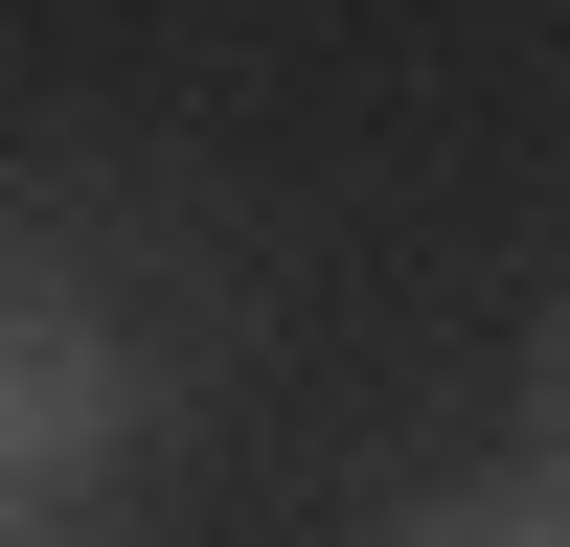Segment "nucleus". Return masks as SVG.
Masks as SVG:
<instances>
[{"instance_id":"obj_2","label":"nucleus","mask_w":570,"mask_h":547,"mask_svg":"<svg viewBox=\"0 0 570 547\" xmlns=\"http://www.w3.org/2000/svg\"><path fill=\"white\" fill-rule=\"evenodd\" d=\"M389 547H570V501H411Z\"/></svg>"},{"instance_id":"obj_3","label":"nucleus","mask_w":570,"mask_h":547,"mask_svg":"<svg viewBox=\"0 0 570 547\" xmlns=\"http://www.w3.org/2000/svg\"><path fill=\"white\" fill-rule=\"evenodd\" d=\"M548 434H570V342H548Z\"/></svg>"},{"instance_id":"obj_1","label":"nucleus","mask_w":570,"mask_h":547,"mask_svg":"<svg viewBox=\"0 0 570 547\" xmlns=\"http://www.w3.org/2000/svg\"><path fill=\"white\" fill-rule=\"evenodd\" d=\"M115 434H137L115 319H91V297H46V274H0V525H23V501H69Z\"/></svg>"},{"instance_id":"obj_4","label":"nucleus","mask_w":570,"mask_h":547,"mask_svg":"<svg viewBox=\"0 0 570 547\" xmlns=\"http://www.w3.org/2000/svg\"><path fill=\"white\" fill-rule=\"evenodd\" d=\"M0 547H23V525H0Z\"/></svg>"}]
</instances>
